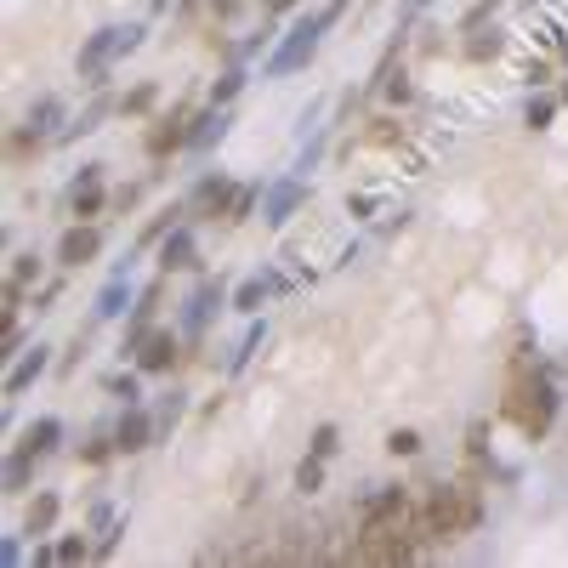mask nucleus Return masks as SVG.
<instances>
[{
	"instance_id": "obj_1",
	"label": "nucleus",
	"mask_w": 568,
	"mask_h": 568,
	"mask_svg": "<svg viewBox=\"0 0 568 568\" xmlns=\"http://www.w3.org/2000/svg\"><path fill=\"white\" fill-rule=\"evenodd\" d=\"M500 415L523 432V438H546L551 421H557V381L540 370L529 341H517L512 364H506V398H500Z\"/></svg>"
},
{
	"instance_id": "obj_2",
	"label": "nucleus",
	"mask_w": 568,
	"mask_h": 568,
	"mask_svg": "<svg viewBox=\"0 0 568 568\" xmlns=\"http://www.w3.org/2000/svg\"><path fill=\"white\" fill-rule=\"evenodd\" d=\"M478 523H483L478 483H426L415 495V540L449 546V540H466Z\"/></svg>"
},
{
	"instance_id": "obj_3",
	"label": "nucleus",
	"mask_w": 568,
	"mask_h": 568,
	"mask_svg": "<svg viewBox=\"0 0 568 568\" xmlns=\"http://www.w3.org/2000/svg\"><path fill=\"white\" fill-rule=\"evenodd\" d=\"M324 29H330V23H324V12H307V18H296V23H290V35L279 40V52L267 57L262 74H267V80H279V74L307 69V63H313V52H319Z\"/></svg>"
},
{
	"instance_id": "obj_4",
	"label": "nucleus",
	"mask_w": 568,
	"mask_h": 568,
	"mask_svg": "<svg viewBox=\"0 0 568 568\" xmlns=\"http://www.w3.org/2000/svg\"><path fill=\"white\" fill-rule=\"evenodd\" d=\"M415 551H421V540H415V534H387V540H353V546L341 551V557H347V563L398 568V563H415Z\"/></svg>"
},
{
	"instance_id": "obj_5",
	"label": "nucleus",
	"mask_w": 568,
	"mask_h": 568,
	"mask_svg": "<svg viewBox=\"0 0 568 568\" xmlns=\"http://www.w3.org/2000/svg\"><path fill=\"white\" fill-rule=\"evenodd\" d=\"M302 205H307V177H279L262 194V222H267V228H284Z\"/></svg>"
},
{
	"instance_id": "obj_6",
	"label": "nucleus",
	"mask_w": 568,
	"mask_h": 568,
	"mask_svg": "<svg viewBox=\"0 0 568 568\" xmlns=\"http://www.w3.org/2000/svg\"><path fill=\"white\" fill-rule=\"evenodd\" d=\"M160 302H165V279H154L137 296V307H131V324H125V347L120 353H142V341L154 336V313H160Z\"/></svg>"
},
{
	"instance_id": "obj_7",
	"label": "nucleus",
	"mask_w": 568,
	"mask_h": 568,
	"mask_svg": "<svg viewBox=\"0 0 568 568\" xmlns=\"http://www.w3.org/2000/svg\"><path fill=\"white\" fill-rule=\"evenodd\" d=\"M154 438H160V421H154L142 404H125L120 426H114V444H120V455H142Z\"/></svg>"
},
{
	"instance_id": "obj_8",
	"label": "nucleus",
	"mask_w": 568,
	"mask_h": 568,
	"mask_svg": "<svg viewBox=\"0 0 568 568\" xmlns=\"http://www.w3.org/2000/svg\"><path fill=\"white\" fill-rule=\"evenodd\" d=\"M222 302H228L222 279H199V284H194V296L182 302V330H188V336H199V330L211 324V313H216Z\"/></svg>"
},
{
	"instance_id": "obj_9",
	"label": "nucleus",
	"mask_w": 568,
	"mask_h": 568,
	"mask_svg": "<svg viewBox=\"0 0 568 568\" xmlns=\"http://www.w3.org/2000/svg\"><path fill=\"white\" fill-rule=\"evenodd\" d=\"M97 250H103V233L91 228V222H74L57 239V267H86V262H97Z\"/></svg>"
},
{
	"instance_id": "obj_10",
	"label": "nucleus",
	"mask_w": 568,
	"mask_h": 568,
	"mask_svg": "<svg viewBox=\"0 0 568 568\" xmlns=\"http://www.w3.org/2000/svg\"><path fill=\"white\" fill-rule=\"evenodd\" d=\"M46 370H52V347H46V341H35V347H29V353H18V364L6 370V398H23V392L35 387Z\"/></svg>"
},
{
	"instance_id": "obj_11",
	"label": "nucleus",
	"mask_w": 568,
	"mask_h": 568,
	"mask_svg": "<svg viewBox=\"0 0 568 568\" xmlns=\"http://www.w3.org/2000/svg\"><path fill=\"white\" fill-rule=\"evenodd\" d=\"M188 114H182V108H171V114H165L160 125H154V131H148V137H142V148H148V160H165V154H177V148H188Z\"/></svg>"
},
{
	"instance_id": "obj_12",
	"label": "nucleus",
	"mask_w": 568,
	"mask_h": 568,
	"mask_svg": "<svg viewBox=\"0 0 568 568\" xmlns=\"http://www.w3.org/2000/svg\"><path fill=\"white\" fill-rule=\"evenodd\" d=\"M233 194H239V188H233L222 171H216V177H199V188L188 194V211H194V216H228Z\"/></svg>"
},
{
	"instance_id": "obj_13",
	"label": "nucleus",
	"mask_w": 568,
	"mask_h": 568,
	"mask_svg": "<svg viewBox=\"0 0 568 568\" xmlns=\"http://www.w3.org/2000/svg\"><path fill=\"white\" fill-rule=\"evenodd\" d=\"M108 205V194H103V165H80V177H74V188H69V211L74 216H97Z\"/></svg>"
},
{
	"instance_id": "obj_14",
	"label": "nucleus",
	"mask_w": 568,
	"mask_h": 568,
	"mask_svg": "<svg viewBox=\"0 0 568 568\" xmlns=\"http://www.w3.org/2000/svg\"><path fill=\"white\" fill-rule=\"evenodd\" d=\"M177 336H171V330H154V336L142 341V353H137V370L142 375H165L171 370V364H177Z\"/></svg>"
},
{
	"instance_id": "obj_15",
	"label": "nucleus",
	"mask_w": 568,
	"mask_h": 568,
	"mask_svg": "<svg viewBox=\"0 0 568 568\" xmlns=\"http://www.w3.org/2000/svg\"><path fill=\"white\" fill-rule=\"evenodd\" d=\"M57 512H63V500H57L52 489H40V495L29 500V517H23V534H29V540H46V534L57 529Z\"/></svg>"
},
{
	"instance_id": "obj_16",
	"label": "nucleus",
	"mask_w": 568,
	"mask_h": 568,
	"mask_svg": "<svg viewBox=\"0 0 568 568\" xmlns=\"http://www.w3.org/2000/svg\"><path fill=\"white\" fill-rule=\"evenodd\" d=\"M171 267H194V228L188 222H177L160 239V273H171Z\"/></svg>"
},
{
	"instance_id": "obj_17",
	"label": "nucleus",
	"mask_w": 568,
	"mask_h": 568,
	"mask_svg": "<svg viewBox=\"0 0 568 568\" xmlns=\"http://www.w3.org/2000/svg\"><path fill=\"white\" fill-rule=\"evenodd\" d=\"M125 307H131V279H125V273H114V279L97 290V302H91V319H97V324H103V319H120Z\"/></svg>"
},
{
	"instance_id": "obj_18",
	"label": "nucleus",
	"mask_w": 568,
	"mask_h": 568,
	"mask_svg": "<svg viewBox=\"0 0 568 568\" xmlns=\"http://www.w3.org/2000/svg\"><path fill=\"white\" fill-rule=\"evenodd\" d=\"M114 108H120V103H114V97L103 91V97H97L91 108H80V120H69L63 131H57V142H80V137H91V131H97V125H103L108 114H114Z\"/></svg>"
},
{
	"instance_id": "obj_19",
	"label": "nucleus",
	"mask_w": 568,
	"mask_h": 568,
	"mask_svg": "<svg viewBox=\"0 0 568 568\" xmlns=\"http://www.w3.org/2000/svg\"><path fill=\"white\" fill-rule=\"evenodd\" d=\"M222 131H228V108H205V114L188 125V148H194V154H205L211 142H222Z\"/></svg>"
},
{
	"instance_id": "obj_20",
	"label": "nucleus",
	"mask_w": 568,
	"mask_h": 568,
	"mask_svg": "<svg viewBox=\"0 0 568 568\" xmlns=\"http://www.w3.org/2000/svg\"><path fill=\"white\" fill-rule=\"evenodd\" d=\"M466 57H472V63H495L500 52H506V29H495V23H489V29H466Z\"/></svg>"
},
{
	"instance_id": "obj_21",
	"label": "nucleus",
	"mask_w": 568,
	"mask_h": 568,
	"mask_svg": "<svg viewBox=\"0 0 568 568\" xmlns=\"http://www.w3.org/2000/svg\"><path fill=\"white\" fill-rule=\"evenodd\" d=\"M57 444H63V421H57V415H40V421L29 426V432H23V449H35L40 461H46V455H52Z\"/></svg>"
},
{
	"instance_id": "obj_22",
	"label": "nucleus",
	"mask_w": 568,
	"mask_h": 568,
	"mask_svg": "<svg viewBox=\"0 0 568 568\" xmlns=\"http://www.w3.org/2000/svg\"><path fill=\"white\" fill-rule=\"evenodd\" d=\"M35 449H12V455H6V495H23V489H29V478H35Z\"/></svg>"
},
{
	"instance_id": "obj_23",
	"label": "nucleus",
	"mask_w": 568,
	"mask_h": 568,
	"mask_svg": "<svg viewBox=\"0 0 568 568\" xmlns=\"http://www.w3.org/2000/svg\"><path fill=\"white\" fill-rule=\"evenodd\" d=\"M262 341H267V319H256V324L245 330V336H239V347L228 353V364H222V370H228V375H239V370L250 364V358L262 353Z\"/></svg>"
},
{
	"instance_id": "obj_24",
	"label": "nucleus",
	"mask_w": 568,
	"mask_h": 568,
	"mask_svg": "<svg viewBox=\"0 0 568 568\" xmlns=\"http://www.w3.org/2000/svg\"><path fill=\"white\" fill-rule=\"evenodd\" d=\"M29 131H35V137H57V125H63V103H57V97H35V108H29Z\"/></svg>"
},
{
	"instance_id": "obj_25",
	"label": "nucleus",
	"mask_w": 568,
	"mask_h": 568,
	"mask_svg": "<svg viewBox=\"0 0 568 568\" xmlns=\"http://www.w3.org/2000/svg\"><path fill=\"white\" fill-rule=\"evenodd\" d=\"M267 296H273V279H267V273H256V279H245L239 290H233V307H239V313H256Z\"/></svg>"
},
{
	"instance_id": "obj_26",
	"label": "nucleus",
	"mask_w": 568,
	"mask_h": 568,
	"mask_svg": "<svg viewBox=\"0 0 568 568\" xmlns=\"http://www.w3.org/2000/svg\"><path fill=\"white\" fill-rule=\"evenodd\" d=\"M188 415V392H165L160 409H154V421H160V438H171V426Z\"/></svg>"
},
{
	"instance_id": "obj_27",
	"label": "nucleus",
	"mask_w": 568,
	"mask_h": 568,
	"mask_svg": "<svg viewBox=\"0 0 568 568\" xmlns=\"http://www.w3.org/2000/svg\"><path fill=\"white\" fill-rule=\"evenodd\" d=\"M551 120H557V97H546V91H540V97H529V108H523V125H529V131H546Z\"/></svg>"
},
{
	"instance_id": "obj_28",
	"label": "nucleus",
	"mask_w": 568,
	"mask_h": 568,
	"mask_svg": "<svg viewBox=\"0 0 568 568\" xmlns=\"http://www.w3.org/2000/svg\"><path fill=\"white\" fill-rule=\"evenodd\" d=\"M239 91H245V69H228V74H222V80L211 86V108H228Z\"/></svg>"
},
{
	"instance_id": "obj_29",
	"label": "nucleus",
	"mask_w": 568,
	"mask_h": 568,
	"mask_svg": "<svg viewBox=\"0 0 568 568\" xmlns=\"http://www.w3.org/2000/svg\"><path fill=\"white\" fill-rule=\"evenodd\" d=\"M256 205H262V188H239V194H233V205H228V216H222V222H228V228H239V222H245V216L256 211Z\"/></svg>"
},
{
	"instance_id": "obj_30",
	"label": "nucleus",
	"mask_w": 568,
	"mask_h": 568,
	"mask_svg": "<svg viewBox=\"0 0 568 568\" xmlns=\"http://www.w3.org/2000/svg\"><path fill=\"white\" fill-rule=\"evenodd\" d=\"M114 455H120V444H114V438H103V432H97L91 444H80V461H86V466H108Z\"/></svg>"
},
{
	"instance_id": "obj_31",
	"label": "nucleus",
	"mask_w": 568,
	"mask_h": 568,
	"mask_svg": "<svg viewBox=\"0 0 568 568\" xmlns=\"http://www.w3.org/2000/svg\"><path fill=\"white\" fill-rule=\"evenodd\" d=\"M296 489H302V495H319L324 489V461L319 455H307V461L296 466Z\"/></svg>"
},
{
	"instance_id": "obj_32",
	"label": "nucleus",
	"mask_w": 568,
	"mask_h": 568,
	"mask_svg": "<svg viewBox=\"0 0 568 568\" xmlns=\"http://www.w3.org/2000/svg\"><path fill=\"white\" fill-rule=\"evenodd\" d=\"M336 449H341V432H336V426H330V421H324V426H313V444H307V455H319V461H330Z\"/></svg>"
},
{
	"instance_id": "obj_33",
	"label": "nucleus",
	"mask_w": 568,
	"mask_h": 568,
	"mask_svg": "<svg viewBox=\"0 0 568 568\" xmlns=\"http://www.w3.org/2000/svg\"><path fill=\"white\" fill-rule=\"evenodd\" d=\"M370 142L375 148H392V142H404V125L392 120V114H381V120H370Z\"/></svg>"
},
{
	"instance_id": "obj_34",
	"label": "nucleus",
	"mask_w": 568,
	"mask_h": 568,
	"mask_svg": "<svg viewBox=\"0 0 568 568\" xmlns=\"http://www.w3.org/2000/svg\"><path fill=\"white\" fill-rule=\"evenodd\" d=\"M108 392L120 398V404H142V387H137V375L120 370V375H108Z\"/></svg>"
},
{
	"instance_id": "obj_35",
	"label": "nucleus",
	"mask_w": 568,
	"mask_h": 568,
	"mask_svg": "<svg viewBox=\"0 0 568 568\" xmlns=\"http://www.w3.org/2000/svg\"><path fill=\"white\" fill-rule=\"evenodd\" d=\"M387 449L392 455H421V432H415V426H398V432H387Z\"/></svg>"
},
{
	"instance_id": "obj_36",
	"label": "nucleus",
	"mask_w": 568,
	"mask_h": 568,
	"mask_svg": "<svg viewBox=\"0 0 568 568\" xmlns=\"http://www.w3.org/2000/svg\"><path fill=\"white\" fill-rule=\"evenodd\" d=\"M57 557H63V563H86L91 540H86V534H63V540H57Z\"/></svg>"
},
{
	"instance_id": "obj_37",
	"label": "nucleus",
	"mask_w": 568,
	"mask_h": 568,
	"mask_svg": "<svg viewBox=\"0 0 568 568\" xmlns=\"http://www.w3.org/2000/svg\"><path fill=\"white\" fill-rule=\"evenodd\" d=\"M154 97H160V91H154V86H137V91H125V97H120V114H148V108H154Z\"/></svg>"
},
{
	"instance_id": "obj_38",
	"label": "nucleus",
	"mask_w": 568,
	"mask_h": 568,
	"mask_svg": "<svg viewBox=\"0 0 568 568\" xmlns=\"http://www.w3.org/2000/svg\"><path fill=\"white\" fill-rule=\"evenodd\" d=\"M6 279L35 284V279H40V256H35V250H23V256H12V273H6Z\"/></svg>"
},
{
	"instance_id": "obj_39",
	"label": "nucleus",
	"mask_w": 568,
	"mask_h": 568,
	"mask_svg": "<svg viewBox=\"0 0 568 568\" xmlns=\"http://www.w3.org/2000/svg\"><path fill=\"white\" fill-rule=\"evenodd\" d=\"M500 6H506V0H478V6H472V12H466V29H483V23H489V18H495V12H500Z\"/></svg>"
},
{
	"instance_id": "obj_40",
	"label": "nucleus",
	"mask_w": 568,
	"mask_h": 568,
	"mask_svg": "<svg viewBox=\"0 0 568 568\" xmlns=\"http://www.w3.org/2000/svg\"><path fill=\"white\" fill-rule=\"evenodd\" d=\"M319 154H324V131H319V137H313V142L302 148V160H296V177H307V171L319 165Z\"/></svg>"
},
{
	"instance_id": "obj_41",
	"label": "nucleus",
	"mask_w": 568,
	"mask_h": 568,
	"mask_svg": "<svg viewBox=\"0 0 568 568\" xmlns=\"http://www.w3.org/2000/svg\"><path fill=\"white\" fill-rule=\"evenodd\" d=\"M381 91H387V97H392V103H398V108H404L409 97H415V86H409L404 74H398V80H392V74H387V86H381Z\"/></svg>"
},
{
	"instance_id": "obj_42",
	"label": "nucleus",
	"mask_w": 568,
	"mask_h": 568,
	"mask_svg": "<svg viewBox=\"0 0 568 568\" xmlns=\"http://www.w3.org/2000/svg\"><path fill=\"white\" fill-rule=\"evenodd\" d=\"M523 80H529V91L546 86V80H551V63H546V57H540V63H529V69H523Z\"/></svg>"
},
{
	"instance_id": "obj_43",
	"label": "nucleus",
	"mask_w": 568,
	"mask_h": 568,
	"mask_svg": "<svg viewBox=\"0 0 568 568\" xmlns=\"http://www.w3.org/2000/svg\"><path fill=\"white\" fill-rule=\"evenodd\" d=\"M35 563H40V568L63 563V557H57V540H40V546H35Z\"/></svg>"
},
{
	"instance_id": "obj_44",
	"label": "nucleus",
	"mask_w": 568,
	"mask_h": 568,
	"mask_svg": "<svg viewBox=\"0 0 568 568\" xmlns=\"http://www.w3.org/2000/svg\"><path fill=\"white\" fill-rule=\"evenodd\" d=\"M239 6H245V0H211L216 18H239Z\"/></svg>"
},
{
	"instance_id": "obj_45",
	"label": "nucleus",
	"mask_w": 568,
	"mask_h": 568,
	"mask_svg": "<svg viewBox=\"0 0 568 568\" xmlns=\"http://www.w3.org/2000/svg\"><path fill=\"white\" fill-rule=\"evenodd\" d=\"M347 211H353V216H370L375 199H370V194H353V199H347Z\"/></svg>"
},
{
	"instance_id": "obj_46",
	"label": "nucleus",
	"mask_w": 568,
	"mask_h": 568,
	"mask_svg": "<svg viewBox=\"0 0 568 568\" xmlns=\"http://www.w3.org/2000/svg\"><path fill=\"white\" fill-rule=\"evenodd\" d=\"M546 40H551V46H557V57H563V63H568V29H546Z\"/></svg>"
},
{
	"instance_id": "obj_47",
	"label": "nucleus",
	"mask_w": 568,
	"mask_h": 568,
	"mask_svg": "<svg viewBox=\"0 0 568 568\" xmlns=\"http://www.w3.org/2000/svg\"><path fill=\"white\" fill-rule=\"evenodd\" d=\"M262 12L267 18H279V12H296V0H262Z\"/></svg>"
},
{
	"instance_id": "obj_48",
	"label": "nucleus",
	"mask_w": 568,
	"mask_h": 568,
	"mask_svg": "<svg viewBox=\"0 0 568 568\" xmlns=\"http://www.w3.org/2000/svg\"><path fill=\"white\" fill-rule=\"evenodd\" d=\"M137 199H142V188H120V194H114V205H120V211H131Z\"/></svg>"
},
{
	"instance_id": "obj_49",
	"label": "nucleus",
	"mask_w": 568,
	"mask_h": 568,
	"mask_svg": "<svg viewBox=\"0 0 568 568\" xmlns=\"http://www.w3.org/2000/svg\"><path fill=\"white\" fill-rule=\"evenodd\" d=\"M347 6H353V0H330V6H324V23H336L341 12H347Z\"/></svg>"
},
{
	"instance_id": "obj_50",
	"label": "nucleus",
	"mask_w": 568,
	"mask_h": 568,
	"mask_svg": "<svg viewBox=\"0 0 568 568\" xmlns=\"http://www.w3.org/2000/svg\"><path fill=\"white\" fill-rule=\"evenodd\" d=\"M421 6H432V0H404V12H421Z\"/></svg>"
},
{
	"instance_id": "obj_51",
	"label": "nucleus",
	"mask_w": 568,
	"mask_h": 568,
	"mask_svg": "<svg viewBox=\"0 0 568 568\" xmlns=\"http://www.w3.org/2000/svg\"><path fill=\"white\" fill-rule=\"evenodd\" d=\"M557 103H568V80H563V91H557Z\"/></svg>"
},
{
	"instance_id": "obj_52",
	"label": "nucleus",
	"mask_w": 568,
	"mask_h": 568,
	"mask_svg": "<svg viewBox=\"0 0 568 568\" xmlns=\"http://www.w3.org/2000/svg\"><path fill=\"white\" fill-rule=\"evenodd\" d=\"M165 6H171V0H154V12H165Z\"/></svg>"
},
{
	"instance_id": "obj_53",
	"label": "nucleus",
	"mask_w": 568,
	"mask_h": 568,
	"mask_svg": "<svg viewBox=\"0 0 568 568\" xmlns=\"http://www.w3.org/2000/svg\"><path fill=\"white\" fill-rule=\"evenodd\" d=\"M182 6H199V0H182Z\"/></svg>"
}]
</instances>
